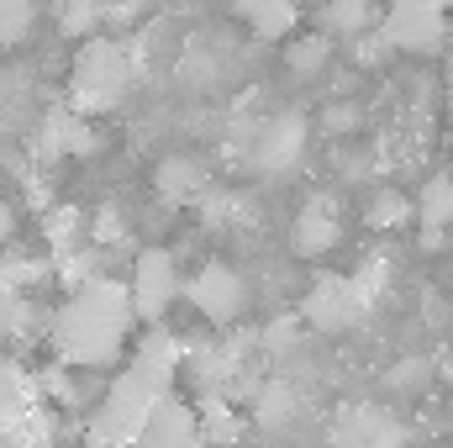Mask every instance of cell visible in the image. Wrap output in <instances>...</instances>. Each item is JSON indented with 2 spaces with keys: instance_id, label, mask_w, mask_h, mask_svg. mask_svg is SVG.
<instances>
[{
  "instance_id": "obj_1",
  "label": "cell",
  "mask_w": 453,
  "mask_h": 448,
  "mask_svg": "<svg viewBox=\"0 0 453 448\" xmlns=\"http://www.w3.org/2000/svg\"><path fill=\"white\" fill-rule=\"evenodd\" d=\"M132 296H127V280L111 274H96L90 285L69 290L64 306L53 312L48 322V348H53V364L74 369V375H90V369H111L116 359L127 353V337H132Z\"/></svg>"
},
{
  "instance_id": "obj_2",
  "label": "cell",
  "mask_w": 453,
  "mask_h": 448,
  "mask_svg": "<svg viewBox=\"0 0 453 448\" xmlns=\"http://www.w3.org/2000/svg\"><path fill=\"white\" fill-rule=\"evenodd\" d=\"M132 74H137V64H132L127 42L85 37V48L74 58V74H69V112L96 116V112L121 106V96L132 90Z\"/></svg>"
},
{
  "instance_id": "obj_3",
  "label": "cell",
  "mask_w": 453,
  "mask_h": 448,
  "mask_svg": "<svg viewBox=\"0 0 453 448\" xmlns=\"http://www.w3.org/2000/svg\"><path fill=\"white\" fill-rule=\"evenodd\" d=\"M153 406H158V390H148L132 369L111 375V385L101 390V401L85 417V448H137Z\"/></svg>"
},
{
  "instance_id": "obj_4",
  "label": "cell",
  "mask_w": 453,
  "mask_h": 448,
  "mask_svg": "<svg viewBox=\"0 0 453 448\" xmlns=\"http://www.w3.org/2000/svg\"><path fill=\"white\" fill-rule=\"evenodd\" d=\"M180 290H185V280H180V264H174L169 248H142V253L132 259L127 296H132V317H137V322H148V328L164 322V317L174 312Z\"/></svg>"
},
{
  "instance_id": "obj_5",
  "label": "cell",
  "mask_w": 453,
  "mask_h": 448,
  "mask_svg": "<svg viewBox=\"0 0 453 448\" xmlns=\"http://www.w3.org/2000/svg\"><path fill=\"white\" fill-rule=\"evenodd\" d=\"M127 369H132L148 390L174 396L180 380H185V337L174 333V328H164V322L142 328V337H137L132 353H127Z\"/></svg>"
},
{
  "instance_id": "obj_6",
  "label": "cell",
  "mask_w": 453,
  "mask_h": 448,
  "mask_svg": "<svg viewBox=\"0 0 453 448\" xmlns=\"http://www.w3.org/2000/svg\"><path fill=\"white\" fill-rule=\"evenodd\" d=\"M369 312H374V306L358 296L353 274H322V280L311 285V296H306V322L322 328V333L353 328V322H364Z\"/></svg>"
},
{
  "instance_id": "obj_7",
  "label": "cell",
  "mask_w": 453,
  "mask_h": 448,
  "mask_svg": "<svg viewBox=\"0 0 453 448\" xmlns=\"http://www.w3.org/2000/svg\"><path fill=\"white\" fill-rule=\"evenodd\" d=\"M206 322H217V328H226V322H237L242 317V306H248V290H242V280H237V269H226V264H206L185 290H180Z\"/></svg>"
},
{
  "instance_id": "obj_8",
  "label": "cell",
  "mask_w": 453,
  "mask_h": 448,
  "mask_svg": "<svg viewBox=\"0 0 453 448\" xmlns=\"http://www.w3.org/2000/svg\"><path fill=\"white\" fill-rule=\"evenodd\" d=\"M449 27H453L449 11H438V5H390L380 32L401 53H438L449 42Z\"/></svg>"
},
{
  "instance_id": "obj_9",
  "label": "cell",
  "mask_w": 453,
  "mask_h": 448,
  "mask_svg": "<svg viewBox=\"0 0 453 448\" xmlns=\"http://www.w3.org/2000/svg\"><path fill=\"white\" fill-rule=\"evenodd\" d=\"M137 448H206L196 401H185L180 390H174V396H158V406H153L148 422H142Z\"/></svg>"
},
{
  "instance_id": "obj_10",
  "label": "cell",
  "mask_w": 453,
  "mask_h": 448,
  "mask_svg": "<svg viewBox=\"0 0 453 448\" xmlns=\"http://www.w3.org/2000/svg\"><path fill=\"white\" fill-rule=\"evenodd\" d=\"M96 148V127L69 106H53L37 127V153L42 158H85Z\"/></svg>"
},
{
  "instance_id": "obj_11",
  "label": "cell",
  "mask_w": 453,
  "mask_h": 448,
  "mask_svg": "<svg viewBox=\"0 0 453 448\" xmlns=\"http://www.w3.org/2000/svg\"><path fill=\"white\" fill-rule=\"evenodd\" d=\"M42 401L37 390V369H27L21 359H0V438Z\"/></svg>"
},
{
  "instance_id": "obj_12",
  "label": "cell",
  "mask_w": 453,
  "mask_h": 448,
  "mask_svg": "<svg viewBox=\"0 0 453 448\" xmlns=\"http://www.w3.org/2000/svg\"><path fill=\"white\" fill-rule=\"evenodd\" d=\"M338 232H342V222H338V206L327 201V196H317L301 217H296V253H327L333 243H338Z\"/></svg>"
},
{
  "instance_id": "obj_13",
  "label": "cell",
  "mask_w": 453,
  "mask_h": 448,
  "mask_svg": "<svg viewBox=\"0 0 453 448\" xmlns=\"http://www.w3.org/2000/svg\"><path fill=\"white\" fill-rule=\"evenodd\" d=\"M158 196L169 201V206H185V201H201L206 196V174H201V164L196 158H185V153H169L164 164H158Z\"/></svg>"
},
{
  "instance_id": "obj_14",
  "label": "cell",
  "mask_w": 453,
  "mask_h": 448,
  "mask_svg": "<svg viewBox=\"0 0 453 448\" xmlns=\"http://www.w3.org/2000/svg\"><path fill=\"white\" fill-rule=\"evenodd\" d=\"M237 16H242V27H253L258 37H290L296 27H301V5L296 0H237Z\"/></svg>"
},
{
  "instance_id": "obj_15",
  "label": "cell",
  "mask_w": 453,
  "mask_h": 448,
  "mask_svg": "<svg viewBox=\"0 0 453 448\" xmlns=\"http://www.w3.org/2000/svg\"><path fill=\"white\" fill-rule=\"evenodd\" d=\"M5 444H16V448H58L64 444V412H58L53 401H37V406L5 433Z\"/></svg>"
},
{
  "instance_id": "obj_16",
  "label": "cell",
  "mask_w": 453,
  "mask_h": 448,
  "mask_svg": "<svg viewBox=\"0 0 453 448\" xmlns=\"http://www.w3.org/2000/svg\"><path fill=\"white\" fill-rule=\"evenodd\" d=\"M417 222L422 232H449L453 222V174H433L427 185H422V196H417Z\"/></svg>"
},
{
  "instance_id": "obj_17",
  "label": "cell",
  "mask_w": 453,
  "mask_h": 448,
  "mask_svg": "<svg viewBox=\"0 0 453 448\" xmlns=\"http://www.w3.org/2000/svg\"><path fill=\"white\" fill-rule=\"evenodd\" d=\"M196 417H201V438H206V448H222V444H237V438H242V417L226 406L222 396H206V401L196 406Z\"/></svg>"
},
{
  "instance_id": "obj_18",
  "label": "cell",
  "mask_w": 453,
  "mask_h": 448,
  "mask_svg": "<svg viewBox=\"0 0 453 448\" xmlns=\"http://www.w3.org/2000/svg\"><path fill=\"white\" fill-rule=\"evenodd\" d=\"M42 237H48L53 259H58V253H74V248H85V243H90V232H85V217H80L74 206H53V212L42 217Z\"/></svg>"
},
{
  "instance_id": "obj_19",
  "label": "cell",
  "mask_w": 453,
  "mask_h": 448,
  "mask_svg": "<svg viewBox=\"0 0 453 448\" xmlns=\"http://www.w3.org/2000/svg\"><path fill=\"white\" fill-rule=\"evenodd\" d=\"M106 21V0H58V32L64 37H90Z\"/></svg>"
},
{
  "instance_id": "obj_20",
  "label": "cell",
  "mask_w": 453,
  "mask_h": 448,
  "mask_svg": "<svg viewBox=\"0 0 453 448\" xmlns=\"http://www.w3.org/2000/svg\"><path fill=\"white\" fill-rule=\"evenodd\" d=\"M411 217H417V212H411V201H406L401 190H374V196H369V206H364V222L380 227V232L411 222Z\"/></svg>"
},
{
  "instance_id": "obj_21",
  "label": "cell",
  "mask_w": 453,
  "mask_h": 448,
  "mask_svg": "<svg viewBox=\"0 0 453 448\" xmlns=\"http://www.w3.org/2000/svg\"><path fill=\"white\" fill-rule=\"evenodd\" d=\"M32 21H37V0H0V48L27 42Z\"/></svg>"
},
{
  "instance_id": "obj_22",
  "label": "cell",
  "mask_w": 453,
  "mask_h": 448,
  "mask_svg": "<svg viewBox=\"0 0 453 448\" xmlns=\"http://www.w3.org/2000/svg\"><path fill=\"white\" fill-rule=\"evenodd\" d=\"M385 274H390V264L385 259H364L358 269H353V285H358V296L374 306L380 301V290H385Z\"/></svg>"
},
{
  "instance_id": "obj_23",
  "label": "cell",
  "mask_w": 453,
  "mask_h": 448,
  "mask_svg": "<svg viewBox=\"0 0 453 448\" xmlns=\"http://www.w3.org/2000/svg\"><path fill=\"white\" fill-rule=\"evenodd\" d=\"M327 21H333L338 32H364V27H369V0H333Z\"/></svg>"
},
{
  "instance_id": "obj_24",
  "label": "cell",
  "mask_w": 453,
  "mask_h": 448,
  "mask_svg": "<svg viewBox=\"0 0 453 448\" xmlns=\"http://www.w3.org/2000/svg\"><path fill=\"white\" fill-rule=\"evenodd\" d=\"M290 64H296L301 74L322 69V64H327V42H322V37H311V42H296V48H290Z\"/></svg>"
},
{
  "instance_id": "obj_25",
  "label": "cell",
  "mask_w": 453,
  "mask_h": 448,
  "mask_svg": "<svg viewBox=\"0 0 453 448\" xmlns=\"http://www.w3.org/2000/svg\"><path fill=\"white\" fill-rule=\"evenodd\" d=\"M11 232H16V217H11V206L0 201V248H5V237H11Z\"/></svg>"
},
{
  "instance_id": "obj_26",
  "label": "cell",
  "mask_w": 453,
  "mask_h": 448,
  "mask_svg": "<svg viewBox=\"0 0 453 448\" xmlns=\"http://www.w3.org/2000/svg\"><path fill=\"white\" fill-rule=\"evenodd\" d=\"M390 5H438V11H449L453 0H390Z\"/></svg>"
},
{
  "instance_id": "obj_27",
  "label": "cell",
  "mask_w": 453,
  "mask_h": 448,
  "mask_svg": "<svg viewBox=\"0 0 453 448\" xmlns=\"http://www.w3.org/2000/svg\"><path fill=\"white\" fill-rule=\"evenodd\" d=\"M449 127H453V96H449Z\"/></svg>"
},
{
  "instance_id": "obj_28",
  "label": "cell",
  "mask_w": 453,
  "mask_h": 448,
  "mask_svg": "<svg viewBox=\"0 0 453 448\" xmlns=\"http://www.w3.org/2000/svg\"><path fill=\"white\" fill-rule=\"evenodd\" d=\"M0 448H16V444H5V438H0Z\"/></svg>"
}]
</instances>
